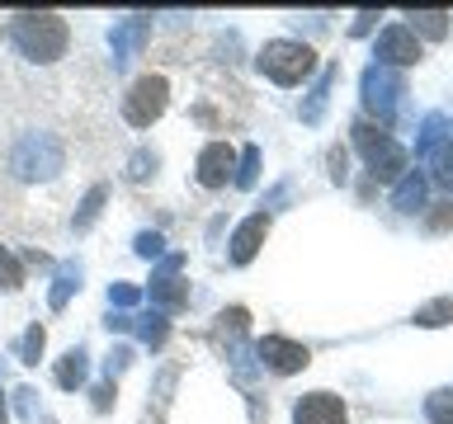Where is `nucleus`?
Returning <instances> with one entry per match:
<instances>
[{
  "label": "nucleus",
  "instance_id": "1",
  "mask_svg": "<svg viewBox=\"0 0 453 424\" xmlns=\"http://www.w3.org/2000/svg\"><path fill=\"white\" fill-rule=\"evenodd\" d=\"M14 48H19L28 62H57L66 52V38L71 28L62 14H14V28H10Z\"/></svg>",
  "mask_w": 453,
  "mask_h": 424
},
{
  "label": "nucleus",
  "instance_id": "2",
  "mask_svg": "<svg viewBox=\"0 0 453 424\" xmlns=\"http://www.w3.org/2000/svg\"><path fill=\"white\" fill-rule=\"evenodd\" d=\"M260 71L269 80H279V85H297V80H307L311 71H317V52L307 48V42H293V38H274V42H265L260 48Z\"/></svg>",
  "mask_w": 453,
  "mask_h": 424
},
{
  "label": "nucleus",
  "instance_id": "3",
  "mask_svg": "<svg viewBox=\"0 0 453 424\" xmlns=\"http://www.w3.org/2000/svg\"><path fill=\"white\" fill-rule=\"evenodd\" d=\"M10 165H14V175H24V179H52L57 170H62V141L48 137V132H28V137H19Z\"/></svg>",
  "mask_w": 453,
  "mask_h": 424
},
{
  "label": "nucleus",
  "instance_id": "4",
  "mask_svg": "<svg viewBox=\"0 0 453 424\" xmlns=\"http://www.w3.org/2000/svg\"><path fill=\"white\" fill-rule=\"evenodd\" d=\"M349 132H354V147L364 151V161H368V170H373L378 179H396L406 170V151L396 147L388 132H378L373 123H354Z\"/></svg>",
  "mask_w": 453,
  "mask_h": 424
},
{
  "label": "nucleus",
  "instance_id": "5",
  "mask_svg": "<svg viewBox=\"0 0 453 424\" xmlns=\"http://www.w3.org/2000/svg\"><path fill=\"white\" fill-rule=\"evenodd\" d=\"M170 104V80L165 76H142L133 80V90L123 95V118L133 127H151Z\"/></svg>",
  "mask_w": 453,
  "mask_h": 424
},
{
  "label": "nucleus",
  "instance_id": "6",
  "mask_svg": "<svg viewBox=\"0 0 453 424\" xmlns=\"http://www.w3.org/2000/svg\"><path fill=\"white\" fill-rule=\"evenodd\" d=\"M402 95H406V85H402V76H396V71H388V66H368V71H364V109L378 113L382 123L396 113Z\"/></svg>",
  "mask_w": 453,
  "mask_h": 424
},
{
  "label": "nucleus",
  "instance_id": "7",
  "mask_svg": "<svg viewBox=\"0 0 453 424\" xmlns=\"http://www.w3.org/2000/svg\"><path fill=\"white\" fill-rule=\"evenodd\" d=\"M255 353H260V363L269 367V373H279V377L303 373V367L311 363L307 344H297V339H283V335H265L260 344H255Z\"/></svg>",
  "mask_w": 453,
  "mask_h": 424
},
{
  "label": "nucleus",
  "instance_id": "8",
  "mask_svg": "<svg viewBox=\"0 0 453 424\" xmlns=\"http://www.w3.org/2000/svg\"><path fill=\"white\" fill-rule=\"evenodd\" d=\"M293 424H349V415L335 391H311L293 405Z\"/></svg>",
  "mask_w": 453,
  "mask_h": 424
},
{
  "label": "nucleus",
  "instance_id": "9",
  "mask_svg": "<svg viewBox=\"0 0 453 424\" xmlns=\"http://www.w3.org/2000/svg\"><path fill=\"white\" fill-rule=\"evenodd\" d=\"M420 62V42L406 24H392L378 34V66H411Z\"/></svg>",
  "mask_w": 453,
  "mask_h": 424
},
{
  "label": "nucleus",
  "instance_id": "10",
  "mask_svg": "<svg viewBox=\"0 0 453 424\" xmlns=\"http://www.w3.org/2000/svg\"><path fill=\"white\" fill-rule=\"evenodd\" d=\"M232 175H236V151L226 147V141H208V147L198 151V184H203V189H222Z\"/></svg>",
  "mask_w": 453,
  "mask_h": 424
},
{
  "label": "nucleus",
  "instance_id": "11",
  "mask_svg": "<svg viewBox=\"0 0 453 424\" xmlns=\"http://www.w3.org/2000/svg\"><path fill=\"white\" fill-rule=\"evenodd\" d=\"M180 264H184V254H170V260L156 269V278H151V302L165 307V311L189 302V292H184V283H180Z\"/></svg>",
  "mask_w": 453,
  "mask_h": 424
},
{
  "label": "nucleus",
  "instance_id": "12",
  "mask_svg": "<svg viewBox=\"0 0 453 424\" xmlns=\"http://www.w3.org/2000/svg\"><path fill=\"white\" fill-rule=\"evenodd\" d=\"M151 38V19H147V14H127V19H119V24H113V62H127V57H137L142 52V42H147Z\"/></svg>",
  "mask_w": 453,
  "mask_h": 424
},
{
  "label": "nucleus",
  "instance_id": "13",
  "mask_svg": "<svg viewBox=\"0 0 453 424\" xmlns=\"http://www.w3.org/2000/svg\"><path fill=\"white\" fill-rule=\"evenodd\" d=\"M265 236H269V212H255V217L241 222L232 236V264H250L255 250L265 246Z\"/></svg>",
  "mask_w": 453,
  "mask_h": 424
},
{
  "label": "nucleus",
  "instance_id": "14",
  "mask_svg": "<svg viewBox=\"0 0 453 424\" xmlns=\"http://www.w3.org/2000/svg\"><path fill=\"white\" fill-rule=\"evenodd\" d=\"M85 377H90V353H85V349H66L62 363H57V387L76 391V387H85Z\"/></svg>",
  "mask_w": 453,
  "mask_h": 424
},
{
  "label": "nucleus",
  "instance_id": "15",
  "mask_svg": "<svg viewBox=\"0 0 453 424\" xmlns=\"http://www.w3.org/2000/svg\"><path fill=\"white\" fill-rule=\"evenodd\" d=\"M425 189H430V184H425V175H420V170H411V175L392 189V208H402V212H420V208H425Z\"/></svg>",
  "mask_w": 453,
  "mask_h": 424
},
{
  "label": "nucleus",
  "instance_id": "16",
  "mask_svg": "<svg viewBox=\"0 0 453 424\" xmlns=\"http://www.w3.org/2000/svg\"><path fill=\"white\" fill-rule=\"evenodd\" d=\"M127 330H137L142 344L161 349V344H165V335H170V325H165L161 311H151V316H127Z\"/></svg>",
  "mask_w": 453,
  "mask_h": 424
},
{
  "label": "nucleus",
  "instance_id": "17",
  "mask_svg": "<svg viewBox=\"0 0 453 424\" xmlns=\"http://www.w3.org/2000/svg\"><path fill=\"white\" fill-rule=\"evenodd\" d=\"M335 76H340L335 66H326V71H321V80L311 85V95H307V104H303V123H317L321 113H326V99H331V85H335Z\"/></svg>",
  "mask_w": 453,
  "mask_h": 424
},
{
  "label": "nucleus",
  "instance_id": "18",
  "mask_svg": "<svg viewBox=\"0 0 453 424\" xmlns=\"http://www.w3.org/2000/svg\"><path fill=\"white\" fill-rule=\"evenodd\" d=\"M81 288V264H62L57 269V283H52V292H48V302H52V311H62L66 307V297Z\"/></svg>",
  "mask_w": 453,
  "mask_h": 424
},
{
  "label": "nucleus",
  "instance_id": "19",
  "mask_svg": "<svg viewBox=\"0 0 453 424\" xmlns=\"http://www.w3.org/2000/svg\"><path fill=\"white\" fill-rule=\"evenodd\" d=\"M453 321V297H434V302H425L416 311V325H425V330H434V325H449Z\"/></svg>",
  "mask_w": 453,
  "mask_h": 424
},
{
  "label": "nucleus",
  "instance_id": "20",
  "mask_svg": "<svg viewBox=\"0 0 453 424\" xmlns=\"http://www.w3.org/2000/svg\"><path fill=\"white\" fill-rule=\"evenodd\" d=\"M104 198H109L104 184H95V189L85 193V203H81V212H76V231H90L95 217H99V208H104Z\"/></svg>",
  "mask_w": 453,
  "mask_h": 424
},
{
  "label": "nucleus",
  "instance_id": "21",
  "mask_svg": "<svg viewBox=\"0 0 453 424\" xmlns=\"http://www.w3.org/2000/svg\"><path fill=\"white\" fill-rule=\"evenodd\" d=\"M444 127H449V123H444V113H430V118H425V127H420V141H416V151H420V155H434V147L449 137Z\"/></svg>",
  "mask_w": 453,
  "mask_h": 424
},
{
  "label": "nucleus",
  "instance_id": "22",
  "mask_svg": "<svg viewBox=\"0 0 453 424\" xmlns=\"http://www.w3.org/2000/svg\"><path fill=\"white\" fill-rule=\"evenodd\" d=\"M411 19H416V24H406L411 34H416V28H420L425 38H444L449 34V14L444 10H425V14H411Z\"/></svg>",
  "mask_w": 453,
  "mask_h": 424
},
{
  "label": "nucleus",
  "instance_id": "23",
  "mask_svg": "<svg viewBox=\"0 0 453 424\" xmlns=\"http://www.w3.org/2000/svg\"><path fill=\"white\" fill-rule=\"evenodd\" d=\"M255 175H260V147H246V151L236 155V175H232V179L241 184V189H250Z\"/></svg>",
  "mask_w": 453,
  "mask_h": 424
},
{
  "label": "nucleus",
  "instance_id": "24",
  "mask_svg": "<svg viewBox=\"0 0 453 424\" xmlns=\"http://www.w3.org/2000/svg\"><path fill=\"white\" fill-rule=\"evenodd\" d=\"M425 415H430L434 424H453V387L434 391L430 401H425Z\"/></svg>",
  "mask_w": 453,
  "mask_h": 424
},
{
  "label": "nucleus",
  "instance_id": "25",
  "mask_svg": "<svg viewBox=\"0 0 453 424\" xmlns=\"http://www.w3.org/2000/svg\"><path fill=\"white\" fill-rule=\"evenodd\" d=\"M0 288L14 292V288H24V264L14 260L10 250H0Z\"/></svg>",
  "mask_w": 453,
  "mask_h": 424
},
{
  "label": "nucleus",
  "instance_id": "26",
  "mask_svg": "<svg viewBox=\"0 0 453 424\" xmlns=\"http://www.w3.org/2000/svg\"><path fill=\"white\" fill-rule=\"evenodd\" d=\"M42 339H48V335H42V325L34 321V325L24 330V339H19V363H38V353H42Z\"/></svg>",
  "mask_w": 453,
  "mask_h": 424
},
{
  "label": "nucleus",
  "instance_id": "27",
  "mask_svg": "<svg viewBox=\"0 0 453 424\" xmlns=\"http://www.w3.org/2000/svg\"><path fill=\"white\" fill-rule=\"evenodd\" d=\"M109 302L127 311V307H137V302H142V292L133 288V283H113V288H109Z\"/></svg>",
  "mask_w": 453,
  "mask_h": 424
},
{
  "label": "nucleus",
  "instance_id": "28",
  "mask_svg": "<svg viewBox=\"0 0 453 424\" xmlns=\"http://www.w3.org/2000/svg\"><path fill=\"white\" fill-rule=\"evenodd\" d=\"M133 246H137V254H142V260H156V254L165 250V240L156 236V231H142V236L133 240Z\"/></svg>",
  "mask_w": 453,
  "mask_h": 424
},
{
  "label": "nucleus",
  "instance_id": "29",
  "mask_svg": "<svg viewBox=\"0 0 453 424\" xmlns=\"http://www.w3.org/2000/svg\"><path fill=\"white\" fill-rule=\"evenodd\" d=\"M14 396H19V415H24V420H38V391H34V387H19Z\"/></svg>",
  "mask_w": 453,
  "mask_h": 424
},
{
  "label": "nucleus",
  "instance_id": "30",
  "mask_svg": "<svg viewBox=\"0 0 453 424\" xmlns=\"http://www.w3.org/2000/svg\"><path fill=\"white\" fill-rule=\"evenodd\" d=\"M151 170H156V155H147V151H137V155H133V170H127V179H147Z\"/></svg>",
  "mask_w": 453,
  "mask_h": 424
},
{
  "label": "nucleus",
  "instance_id": "31",
  "mask_svg": "<svg viewBox=\"0 0 453 424\" xmlns=\"http://www.w3.org/2000/svg\"><path fill=\"white\" fill-rule=\"evenodd\" d=\"M127 359H133V349H113V353H109V377H113V373H123Z\"/></svg>",
  "mask_w": 453,
  "mask_h": 424
},
{
  "label": "nucleus",
  "instance_id": "32",
  "mask_svg": "<svg viewBox=\"0 0 453 424\" xmlns=\"http://www.w3.org/2000/svg\"><path fill=\"white\" fill-rule=\"evenodd\" d=\"M331 175H335V179L349 175V170H345V151H331Z\"/></svg>",
  "mask_w": 453,
  "mask_h": 424
},
{
  "label": "nucleus",
  "instance_id": "33",
  "mask_svg": "<svg viewBox=\"0 0 453 424\" xmlns=\"http://www.w3.org/2000/svg\"><path fill=\"white\" fill-rule=\"evenodd\" d=\"M5 415H10V410H5V401H0V424H5Z\"/></svg>",
  "mask_w": 453,
  "mask_h": 424
}]
</instances>
